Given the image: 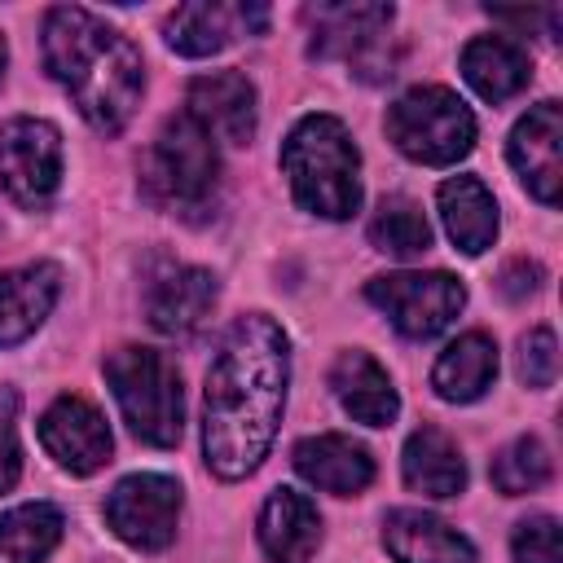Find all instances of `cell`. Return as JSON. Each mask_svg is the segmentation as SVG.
Masks as SVG:
<instances>
[{"label":"cell","mask_w":563,"mask_h":563,"mask_svg":"<svg viewBox=\"0 0 563 563\" xmlns=\"http://www.w3.org/2000/svg\"><path fill=\"white\" fill-rule=\"evenodd\" d=\"M537 282H541V268L519 260V264H510V268L501 273V295H506V299H523V295L537 290Z\"/></svg>","instance_id":"cell-31"},{"label":"cell","mask_w":563,"mask_h":563,"mask_svg":"<svg viewBox=\"0 0 563 563\" xmlns=\"http://www.w3.org/2000/svg\"><path fill=\"white\" fill-rule=\"evenodd\" d=\"M290 383V343L264 312H246L220 339L202 387V457L220 479H246L273 449Z\"/></svg>","instance_id":"cell-1"},{"label":"cell","mask_w":563,"mask_h":563,"mask_svg":"<svg viewBox=\"0 0 563 563\" xmlns=\"http://www.w3.org/2000/svg\"><path fill=\"white\" fill-rule=\"evenodd\" d=\"M400 471H405V484L422 497H457L466 488V462L440 427H418L405 440Z\"/></svg>","instance_id":"cell-24"},{"label":"cell","mask_w":563,"mask_h":563,"mask_svg":"<svg viewBox=\"0 0 563 563\" xmlns=\"http://www.w3.org/2000/svg\"><path fill=\"white\" fill-rule=\"evenodd\" d=\"M268 9L264 4H216V0H194L172 9L167 18V44L180 57H211L229 48L242 31H264Z\"/></svg>","instance_id":"cell-14"},{"label":"cell","mask_w":563,"mask_h":563,"mask_svg":"<svg viewBox=\"0 0 563 563\" xmlns=\"http://www.w3.org/2000/svg\"><path fill=\"white\" fill-rule=\"evenodd\" d=\"M4 66H9V44H4V35H0V84H4Z\"/></svg>","instance_id":"cell-32"},{"label":"cell","mask_w":563,"mask_h":563,"mask_svg":"<svg viewBox=\"0 0 563 563\" xmlns=\"http://www.w3.org/2000/svg\"><path fill=\"white\" fill-rule=\"evenodd\" d=\"M330 387H334L343 413H352L365 427H387L400 413V396H396L387 369L369 352H361V347L339 352V361L330 369Z\"/></svg>","instance_id":"cell-19"},{"label":"cell","mask_w":563,"mask_h":563,"mask_svg":"<svg viewBox=\"0 0 563 563\" xmlns=\"http://www.w3.org/2000/svg\"><path fill=\"white\" fill-rule=\"evenodd\" d=\"M260 545L273 563H308L321 545L317 501L295 488H277L260 510Z\"/></svg>","instance_id":"cell-20"},{"label":"cell","mask_w":563,"mask_h":563,"mask_svg":"<svg viewBox=\"0 0 563 563\" xmlns=\"http://www.w3.org/2000/svg\"><path fill=\"white\" fill-rule=\"evenodd\" d=\"M519 378L528 387H554L559 378V343H554V330L550 325H537L519 339Z\"/></svg>","instance_id":"cell-28"},{"label":"cell","mask_w":563,"mask_h":563,"mask_svg":"<svg viewBox=\"0 0 563 563\" xmlns=\"http://www.w3.org/2000/svg\"><path fill=\"white\" fill-rule=\"evenodd\" d=\"M216 180H220V158H216L211 136L189 114L167 119L141 158L145 194L176 216H198L207 211Z\"/></svg>","instance_id":"cell-5"},{"label":"cell","mask_w":563,"mask_h":563,"mask_svg":"<svg viewBox=\"0 0 563 563\" xmlns=\"http://www.w3.org/2000/svg\"><path fill=\"white\" fill-rule=\"evenodd\" d=\"M62 541V510L48 501L13 506L0 515V563H44Z\"/></svg>","instance_id":"cell-25"},{"label":"cell","mask_w":563,"mask_h":563,"mask_svg":"<svg viewBox=\"0 0 563 563\" xmlns=\"http://www.w3.org/2000/svg\"><path fill=\"white\" fill-rule=\"evenodd\" d=\"M0 185L26 211L48 207L62 185V132L44 119H9L0 128Z\"/></svg>","instance_id":"cell-8"},{"label":"cell","mask_w":563,"mask_h":563,"mask_svg":"<svg viewBox=\"0 0 563 563\" xmlns=\"http://www.w3.org/2000/svg\"><path fill=\"white\" fill-rule=\"evenodd\" d=\"M176 515H180V484L167 475H128L114 484L106 497V523L119 541L132 550H167L176 537Z\"/></svg>","instance_id":"cell-9"},{"label":"cell","mask_w":563,"mask_h":563,"mask_svg":"<svg viewBox=\"0 0 563 563\" xmlns=\"http://www.w3.org/2000/svg\"><path fill=\"white\" fill-rule=\"evenodd\" d=\"M510 163L532 198H541L545 207L559 202V185H563V110H559V101H541L515 123Z\"/></svg>","instance_id":"cell-11"},{"label":"cell","mask_w":563,"mask_h":563,"mask_svg":"<svg viewBox=\"0 0 563 563\" xmlns=\"http://www.w3.org/2000/svg\"><path fill=\"white\" fill-rule=\"evenodd\" d=\"M303 22L312 57H365L383 40L391 4H308Z\"/></svg>","instance_id":"cell-15"},{"label":"cell","mask_w":563,"mask_h":563,"mask_svg":"<svg viewBox=\"0 0 563 563\" xmlns=\"http://www.w3.org/2000/svg\"><path fill=\"white\" fill-rule=\"evenodd\" d=\"M369 242L383 255L413 260V255H422L431 246V224L418 211V202H409V198H383L378 211H374V220H369Z\"/></svg>","instance_id":"cell-26"},{"label":"cell","mask_w":563,"mask_h":563,"mask_svg":"<svg viewBox=\"0 0 563 563\" xmlns=\"http://www.w3.org/2000/svg\"><path fill=\"white\" fill-rule=\"evenodd\" d=\"M435 202H440L444 233L453 238V246L462 255H484L493 246V238H497V202L484 189V180H475V176H449L440 185Z\"/></svg>","instance_id":"cell-22"},{"label":"cell","mask_w":563,"mask_h":563,"mask_svg":"<svg viewBox=\"0 0 563 563\" xmlns=\"http://www.w3.org/2000/svg\"><path fill=\"white\" fill-rule=\"evenodd\" d=\"M295 471L321 493L356 497L374 479V457L361 440L325 431V435H308V440L295 444Z\"/></svg>","instance_id":"cell-16"},{"label":"cell","mask_w":563,"mask_h":563,"mask_svg":"<svg viewBox=\"0 0 563 563\" xmlns=\"http://www.w3.org/2000/svg\"><path fill=\"white\" fill-rule=\"evenodd\" d=\"M493 378H497V343H493L488 334H479V330L457 334V339L440 352V361H435V369H431L435 396H440V400H453V405L479 400Z\"/></svg>","instance_id":"cell-23"},{"label":"cell","mask_w":563,"mask_h":563,"mask_svg":"<svg viewBox=\"0 0 563 563\" xmlns=\"http://www.w3.org/2000/svg\"><path fill=\"white\" fill-rule=\"evenodd\" d=\"M488 475H493L497 493H506V497L537 493V488L550 479V453H545V444H541L537 435H519V440H510V444L493 457Z\"/></svg>","instance_id":"cell-27"},{"label":"cell","mask_w":563,"mask_h":563,"mask_svg":"<svg viewBox=\"0 0 563 563\" xmlns=\"http://www.w3.org/2000/svg\"><path fill=\"white\" fill-rule=\"evenodd\" d=\"M462 79L484 97V101H510L515 92L528 88L532 79V57L523 44L506 35H479L462 48Z\"/></svg>","instance_id":"cell-21"},{"label":"cell","mask_w":563,"mask_h":563,"mask_svg":"<svg viewBox=\"0 0 563 563\" xmlns=\"http://www.w3.org/2000/svg\"><path fill=\"white\" fill-rule=\"evenodd\" d=\"M510 550H515V563H563L559 519L554 515H528L523 523H515Z\"/></svg>","instance_id":"cell-29"},{"label":"cell","mask_w":563,"mask_h":563,"mask_svg":"<svg viewBox=\"0 0 563 563\" xmlns=\"http://www.w3.org/2000/svg\"><path fill=\"white\" fill-rule=\"evenodd\" d=\"M216 308V277L194 264H167L150 277L145 312L150 325L167 339H194Z\"/></svg>","instance_id":"cell-12"},{"label":"cell","mask_w":563,"mask_h":563,"mask_svg":"<svg viewBox=\"0 0 563 563\" xmlns=\"http://www.w3.org/2000/svg\"><path fill=\"white\" fill-rule=\"evenodd\" d=\"M282 172L303 211L325 220H347L361 207V154L334 114H303L286 145Z\"/></svg>","instance_id":"cell-3"},{"label":"cell","mask_w":563,"mask_h":563,"mask_svg":"<svg viewBox=\"0 0 563 563\" xmlns=\"http://www.w3.org/2000/svg\"><path fill=\"white\" fill-rule=\"evenodd\" d=\"M365 299L405 339H431L453 325V317L466 303V286L449 273H387V277H369Z\"/></svg>","instance_id":"cell-7"},{"label":"cell","mask_w":563,"mask_h":563,"mask_svg":"<svg viewBox=\"0 0 563 563\" xmlns=\"http://www.w3.org/2000/svg\"><path fill=\"white\" fill-rule=\"evenodd\" d=\"M22 475V449H18V435H13V422L0 418V493H9Z\"/></svg>","instance_id":"cell-30"},{"label":"cell","mask_w":563,"mask_h":563,"mask_svg":"<svg viewBox=\"0 0 563 563\" xmlns=\"http://www.w3.org/2000/svg\"><path fill=\"white\" fill-rule=\"evenodd\" d=\"M255 84L242 70H211L189 84V119L224 145H246L255 136Z\"/></svg>","instance_id":"cell-13"},{"label":"cell","mask_w":563,"mask_h":563,"mask_svg":"<svg viewBox=\"0 0 563 563\" xmlns=\"http://www.w3.org/2000/svg\"><path fill=\"white\" fill-rule=\"evenodd\" d=\"M387 136L391 145L427 167H449L471 154L475 145V114L466 101L440 84L409 88L391 110H387Z\"/></svg>","instance_id":"cell-6"},{"label":"cell","mask_w":563,"mask_h":563,"mask_svg":"<svg viewBox=\"0 0 563 563\" xmlns=\"http://www.w3.org/2000/svg\"><path fill=\"white\" fill-rule=\"evenodd\" d=\"M106 383L136 440L154 449H172L180 440L185 396H180V374L163 352L136 347V343L114 347L106 356Z\"/></svg>","instance_id":"cell-4"},{"label":"cell","mask_w":563,"mask_h":563,"mask_svg":"<svg viewBox=\"0 0 563 563\" xmlns=\"http://www.w3.org/2000/svg\"><path fill=\"white\" fill-rule=\"evenodd\" d=\"M40 444L48 449V457L57 466H66L70 475H92L110 462V427L106 418L79 400V396H57L44 413H40Z\"/></svg>","instance_id":"cell-10"},{"label":"cell","mask_w":563,"mask_h":563,"mask_svg":"<svg viewBox=\"0 0 563 563\" xmlns=\"http://www.w3.org/2000/svg\"><path fill=\"white\" fill-rule=\"evenodd\" d=\"M44 66L70 92L75 110L106 136L123 132L141 106L145 66L136 44L79 4L44 13Z\"/></svg>","instance_id":"cell-2"},{"label":"cell","mask_w":563,"mask_h":563,"mask_svg":"<svg viewBox=\"0 0 563 563\" xmlns=\"http://www.w3.org/2000/svg\"><path fill=\"white\" fill-rule=\"evenodd\" d=\"M383 545L396 563H479L471 541L427 510H391L383 519Z\"/></svg>","instance_id":"cell-17"},{"label":"cell","mask_w":563,"mask_h":563,"mask_svg":"<svg viewBox=\"0 0 563 563\" xmlns=\"http://www.w3.org/2000/svg\"><path fill=\"white\" fill-rule=\"evenodd\" d=\"M57 290H62L57 264H26L0 273V347H13L44 325V317L57 303Z\"/></svg>","instance_id":"cell-18"}]
</instances>
